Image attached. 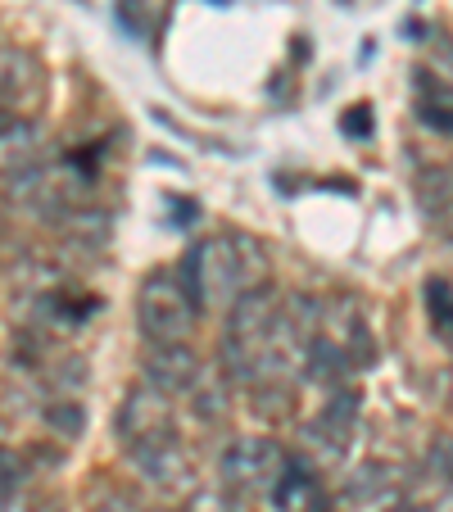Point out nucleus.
<instances>
[{"instance_id":"f3484780","label":"nucleus","mask_w":453,"mask_h":512,"mask_svg":"<svg viewBox=\"0 0 453 512\" xmlns=\"http://www.w3.org/2000/svg\"><path fill=\"white\" fill-rule=\"evenodd\" d=\"M118 28L132 41H145V32H150V5L145 0H118Z\"/></svg>"},{"instance_id":"9b49d317","label":"nucleus","mask_w":453,"mask_h":512,"mask_svg":"<svg viewBox=\"0 0 453 512\" xmlns=\"http://www.w3.org/2000/svg\"><path fill=\"white\" fill-rule=\"evenodd\" d=\"M322 481H318V463L313 458H286V467L277 472V481L268 485V503L272 512H304L318 499Z\"/></svg>"},{"instance_id":"2eb2a0df","label":"nucleus","mask_w":453,"mask_h":512,"mask_svg":"<svg viewBox=\"0 0 453 512\" xmlns=\"http://www.w3.org/2000/svg\"><path fill=\"white\" fill-rule=\"evenodd\" d=\"M41 417H46V426L59 435V440H78L82 431H87V413H82V404L73 395H59V399H50L46 408H41Z\"/></svg>"},{"instance_id":"6e6552de","label":"nucleus","mask_w":453,"mask_h":512,"mask_svg":"<svg viewBox=\"0 0 453 512\" xmlns=\"http://www.w3.org/2000/svg\"><path fill=\"white\" fill-rule=\"evenodd\" d=\"M46 155V136L32 118L0 109V177H14L23 168H37Z\"/></svg>"},{"instance_id":"dca6fc26","label":"nucleus","mask_w":453,"mask_h":512,"mask_svg":"<svg viewBox=\"0 0 453 512\" xmlns=\"http://www.w3.org/2000/svg\"><path fill=\"white\" fill-rule=\"evenodd\" d=\"M422 467L435 485L453 490V435H435L431 449H426V458H422Z\"/></svg>"},{"instance_id":"ddd939ff","label":"nucleus","mask_w":453,"mask_h":512,"mask_svg":"<svg viewBox=\"0 0 453 512\" xmlns=\"http://www.w3.org/2000/svg\"><path fill=\"white\" fill-rule=\"evenodd\" d=\"M417 204L431 223H449L453 218V173L449 168H422L417 173Z\"/></svg>"},{"instance_id":"aec40b11","label":"nucleus","mask_w":453,"mask_h":512,"mask_svg":"<svg viewBox=\"0 0 453 512\" xmlns=\"http://www.w3.org/2000/svg\"><path fill=\"white\" fill-rule=\"evenodd\" d=\"M372 127H376L372 105H349L345 114H340V136H349V141H367Z\"/></svg>"},{"instance_id":"5701e85b","label":"nucleus","mask_w":453,"mask_h":512,"mask_svg":"<svg viewBox=\"0 0 453 512\" xmlns=\"http://www.w3.org/2000/svg\"><path fill=\"white\" fill-rule=\"evenodd\" d=\"M381 512H431L426 503H417V499H395V503H386Z\"/></svg>"},{"instance_id":"0eeeda50","label":"nucleus","mask_w":453,"mask_h":512,"mask_svg":"<svg viewBox=\"0 0 453 512\" xmlns=\"http://www.w3.org/2000/svg\"><path fill=\"white\" fill-rule=\"evenodd\" d=\"M395 499H404V476L395 463H358L349 467L345 485H340V503H349V508L381 512Z\"/></svg>"},{"instance_id":"393cba45","label":"nucleus","mask_w":453,"mask_h":512,"mask_svg":"<svg viewBox=\"0 0 453 512\" xmlns=\"http://www.w3.org/2000/svg\"><path fill=\"white\" fill-rule=\"evenodd\" d=\"M449 404H453V372H449Z\"/></svg>"},{"instance_id":"423d86ee","label":"nucleus","mask_w":453,"mask_h":512,"mask_svg":"<svg viewBox=\"0 0 453 512\" xmlns=\"http://www.w3.org/2000/svg\"><path fill=\"white\" fill-rule=\"evenodd\" d=\"M132 467L141 472L145 485H155L164 499H182L195 490V472H191V454L182 449V440H168L145 454H132Z\"/></svg>"},{"instance_id":"7ed1b4c3","label":"nucleus","mask_w":453,"mask_h":512,"mask_svg":"<svg viewBox=\"0 0 453 512\" xmlns=\"http://www.w3.org/2000/svg\"><path fill=\"white\" fill-rule=\"evenodd\" d=\"M114 435H118V449H123L127 458L132 454H145V449L155 445H168V440H177V413H173V395H164V390L155 386H132L123 395V404H118L114 413Z\"/></svg>"},{"instance_id":"4468645a","label":"nucleus","mask_w":453,"mask_h":512,"mask_svg":"<svg viewBox=\"0 0 453 512\" xmlns=\"http://www.w3.org/2000/svg\"><path fill=\"white\" fill-rule=\"evenodd\" d=\"M422 309H426V322L435 327V336L453 345V281L449 277L422 281Z\"/></svg>"},{"instance_id":"4be33fe9","label":"nucleus","mask_w":453,"mask_h":512,"mask_svg":"<svg viewBox=\"0 0 453 512\" xmlns=\"http://www.w3.org/2000/svg\"><path fill=\"white\" fill-rule=\"evenodd\" d=\"M426 46H431L435 64H440V73H449V78H453V37H449V32L431 28V37H426Z\"/></svg>"},{"instance_id":"b1692460","label":"nucleus","mask_w":453,"mask_h":512,"mask_svg":"<svg viewBox=\"0 0 453 512\" xmlns=\"http://www.w3.org/2000/svg\"><path fill=\"white\" fill-rule=\"evenodd\" d=\"M304 512H336V499H331L327 490H318V499H313V503H309V508H304Z\"/></svg>"},{"instance_id":"39448f33","label":"nucleus","mask_w":453,"mask_h":512,"mask_svg":"<svg viewBox=\"0 0 453 512\" xmlns=\"http://www.w3.org/2000/svg\"><path fill=\"white\" fill-rule=\"evenodd\" d=\"M141 377H145V386H155V390H164V395L182 399L204 381V358L195 354L186 340L150 345L145 349V363H141Z\"/></svg>"},{"instance_id":"1a4fd4ad","label":"nucleus","mask_w":453,"mask_h":512,"mask_svg":"<svg viewBox=\"0 0 453 512\" xmlns=\"http://www.w3.org/2000/svg\"><path fill=\"white\" fill-rule=\"evenodd\" d=\"M41 96H46V73H41V64L28 50H5V55H0V105L23 114V109L41 105Z\"/></svg>"},{"instance_id":"f03ea898","label":"nucleus","mask_w":453,"mask_h":512,"mask_svg":"<svg viewBox=\"0 0 453 512\" xmlns=\"http://www.w3.org/2000/svg\"><path fill=\"white\" fill-rule=\"evenodd\" d=\"M200 322V309H195L191 290L182 286L177 272H150L136 290V327L150 345H173V340H186Z\"/></svg>"},{"instance_id":"412c9836","label":"nucleus","mask_w":453,"mask_h":512,"mask_svg":"<svg viewBox=\"0 0 453 512\" xmlns=\"http://www.w3.org/2000/svg\"><path fill=\"white\" fill-rule=\"evenodd\" d=\"M91 512H150L141 499H132L127 490H100L91 499Z\"/></svg>"},{"instance_id":"9d476101","label":"nucleus","mask_w":453,"mask_h":512,"mask_svg":"<svg viewBox=\"0 0 453 512\" xmlns=\"http://www.w3.org/2000/svg\"><path fill=\"white\" fill-rule=\"evenodd\" d=\"M413 114L431 132L453 136V78H440L435 68H413Z\"/></svg>"},{"instance_id":"a211bd4d","label":"nucleus","mask_w":453,"mask_h":512,"mask_svg":"<svg viewBox=\"0 0 453 512\" xmlns=\"http://www.w3.org/2000/svg\"><path fill=\"white\" fill-rule=\"evenodd\" d=\"M191 413L200 417V422H218V417L227 413V399H222V390H218V386L200 381V386L191 390Z\"/></svg>"},{"instance_id":"6ab92c4d","label":"nucleus","mask_w":453,"mask_h":512,"mask_svg":"<svg viewBox=\"0 0 453 512\" xmlns=\"http://www.w3.org/2000/svg\"><path fill=\"white\" fill-rule=\"evenodd\" d=\"M164 209H168V227H177V232H186V227H195L204 218L200 200H186V195H164Z\"/></svg>"},{"instance_id":"f8f14e48","label":"nucleus","mask_w":453,"mask_h":512,"mask_svg":"<svg viewBox=\"0 0 453 512\" xmlns=\"http://www.w3.org/2000/svg\"><path fill=\"white\" fill-rule=\"evenodd\" d=\"M354 368H358L354 354H349L345 345H336L331 336H313L309 345H304V358H299V372H304V381H313V386H322V390L345 386Z\"/></svg>"},{"instance_id":"f257e3e1","label":"nucleus","mask_w":453,"mask_h":512,"mask_svg":"<svg viewBox=\"0 0 453 512\" xmlns=\"http://www.w3.org/2000/svg\"><path fill=\"white\" fill-rule=\"evenodd\" d=\"M182 286L191 290V300L200 313L209 309H232L236 295H245L250 286L263 281V250L250 236H204L191 250L182 254V268H177Z\"/></svg>"},{"instance_id":"20e7f679","label":"nucleus","mask_w":453,"mask_h":512,"mask_svg":"<svg viewBox=\"0 0 453 512\" xmlns=\"http://www.w3.org/2000/svg\"><path fill=\"white\" fill-rule=\"evenodd\" d=\"M286 458V445L272 440V435H241L218 454V490L236 494V499L268 494V485L277 481Z\"/></svg>"}]
</instances>
